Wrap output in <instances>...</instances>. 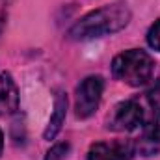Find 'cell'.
<instances>
[{
	"label": "cell",
	"instance_id": "8",
	"mask_svg": "<svg viewBox=\"0 0 160 160\" xmlns=\"http://www.w3.org/2000/svg\"><path fill=\"white\" fill-rule=\"evenodd\" d=\"M67 153H69V143H56L47 151L45 160H63Z\"/></svg>",
	"mask_w": 160,
	"mask_h": 160
},
{
	"label": "cell",
	"instance_id": "3",
	"mask_svg": "<svg viewBox=\"0 0 160 160\" xmlns=\"http://www.w3.org/2000/svg\"><path fill=\"white\" fill-rule=\"evenodd\" d=\"M102 91H104V80L101 77H88L80 82L77 86V102H75L77 118L88 119L97 112L102 99Z\"/></svg>",
	"mask_w": 160,
	"mask_h": 160
},
{
	"label": "cell",
	"instance_id": "6",
	"mask_svg": "<svg viewBox=\"0 0 160 160\" xmlns=\"http://www.w3.org/2000/svg\"><path fill=\"white\" fill-rule=\"evenodd\" d=\"M19 106L17 86L8 73H0V116L13 114Z\"/></svg>",
	"mask_w": 160,
	"mask_h": 160
},
{
	"label": "cell",
	"instance_id": "5",
	"mask_svg": "<svg viewBox=\"0 0 160 160\" xmlns=\"http://www.w3.org/2000/svg\"><path fill=\"white\" fill-rule=\"evenodd\" d=\"M134 143L130 140L97 142L89 147L88 160H132Z\"/></svg>",
	"mask_w": 160,
	"mask_h": 160
},
{
	"label": "cell",
	"instance_id": "7",
	"mask_svg": "<svg viewBox=\"0 0 160 160\" xmlns=\"http://www.w3.org/2000/svg\"><path fill=\"white\" fill-rule=\"evenodd\" d=\"M65 112H67V97L63 91H58L56 93V99H54V112L48 119V125L43 132V138L45 140H54L58 136V132L62 130L63 127V121H65Z\"/></svg>",
	"mask_w": 160,
	"mask_h": 160
},
{
	"label": "cell",
	"instance_id": "4",
	"mask_svg": "<svg viewBox=\"0 0 160 160\" xmlns=\"http://www.w3.org/2000/svg\"><path fill=\"white\" fill-rule=\"evenodd\" d=\"M142 121H143V108L140 106V102L128 99L114 106L106 127L116 132H130L136 130L142 125Z\"/></svg>",
	"mask_w": 160,
	"mask_h": 160
},
{
	"label": "cell",
	"instance_id": "2",
	"mask_svg": "<svg viewBox=\"0 0 160 160\" xmlns=\"http://www.w3.org/2000/svg\"><path fill=\"white\" fill-rule=\"evenodd\" d=\"M155 71L153 58L138 48H130L118 54L112 62V73L114 77L128 86H145Z\"/></svg>",
	"mask_w": 160,
	"mask_h": 160
},
{
	"label": "cell",
	"instance_id": "9",
	"mask_svg": "<svg viewBox=\"0 0 160 160\" xmlns=\"http://www.w3.org/2000/svg\"><path fill=\"white\" fill-rule=\"evenodd\" d=\"M147 43H149L151 48H155V50L160 52V19L149 28V32H147Z\"/></svg>",
	"mask_w": 160,
	"mask_h": 160
},
{
	"label": "cell",
	"instance_id": "1",
	"mask_svg": "<svg viewBox=\"0 0 160 160\" xmlns=\"http://www.w3.org/2000/svg\"><path fill=\"white\" fill-rule=\"evenodd\" d=\"M128 22H130V9L125 4L102 6L77 21L67 32V38L73 41L97 39L119 32Z\"/></svg>",
	"mask_w": 160,
	"mask_h": 160
},
{
	"label": "cell",
	"instance_id": "10",
	"mask_svg": "<svg viewBox=\"0 0 160 160\" xmlns=\"http://www.w3.org/2000/svg\"><path fill=\"white\" fill-rule=\"evenodd\" d=\"M2 147H4V136H2V132H0V153H2Z\"/></svg>",
	"mask_w": 160,
	"mask_h": 160
}]
</instances>
